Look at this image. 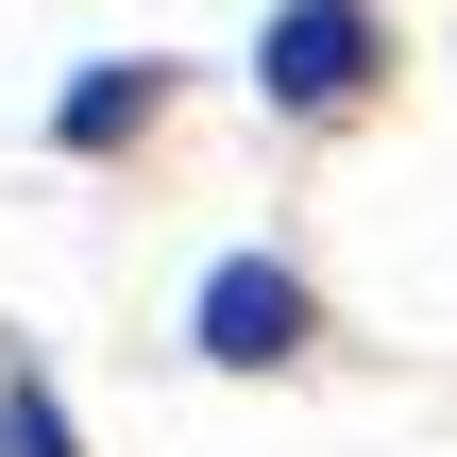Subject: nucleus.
Returning <instances> with one entry per match:
<instances>
[{
    "mask_svg": "<svg viewBox=\"0 0 457 457\" xmlns=\"http://www.w3.org/2000/svg\"><path fill=\"white\" fill-rule=\"evenodd\" d=\"M153 102H170V68H153V51H136V68H85V85H68V119H51V136H68V153H119V136H153Z\"/></svg>",
    "mask_w": 457,
    "mask_h": 457,
    "instance_id": "nucleus-3",
    "label": "nucleus"
},
{
    "mask_svg": "<svg viewBox=\"0 0 457 457\" xmlns=\"http://www.w3.org/2000/svg\"><path fill=\"white\" fill-rule=\"evenodd\" d=\"M373 68H390L373 0H271V34H254V85H271L288 119H356V102H373Z\"/></svg>",
    "mask_w": 457,
    "mask_h": 457,
    "instance_id": "nucleus-1",
    "label": "nucleus"
},
{
    "mask_svg": "<svg viewBox=\"0 0 457 457\" xmlns=\"http://www.w3.org/2000/svg\"><path fill=\"white\" fill-rule=\"evenodd\" d=\"M204 356H220V373H288V356H305V271L220 254V271H204Z\"/></svg>",
    "mask_w": 457,
    "mask_h": 457,
    "instance_id": "nucleus-2",
    "label": "nucleus"
},
{
    "mask_svg": "<svg viewBox=\"0 0 457 457\" xmlns=\"http://www.w3.org/2000/svg\"><path fill=\"white\" fill-rule=\"evenodd\" d=\"M0 457H85V441H68V407H51V373H34V356H0Z\"/></svg>",
    "mask_w": 457,
    "mask_h": 457,
    "instance_id": "nucleus-4",
    "label": "nucleus"
}]
</instances>
